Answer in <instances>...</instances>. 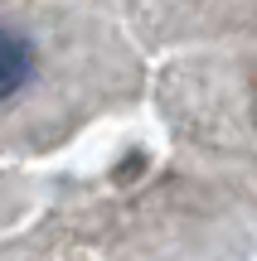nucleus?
<instances>
[{
  "label": "nucleus",
  "mask_w": 257,
  "mask_h": 261,
  "mask_svg": "<svg viewBox=\"0 0 257 261\" xmlns=\"http://www.w3.org/2000/svg\"><path fill=\"white\" fill-rule=\"evenodd\" d=\"M29 77H34V44H29V34L0 24V102L25 92Z\"/></svg>",
  "instance_id": "obj_1"
}]
</instances>
